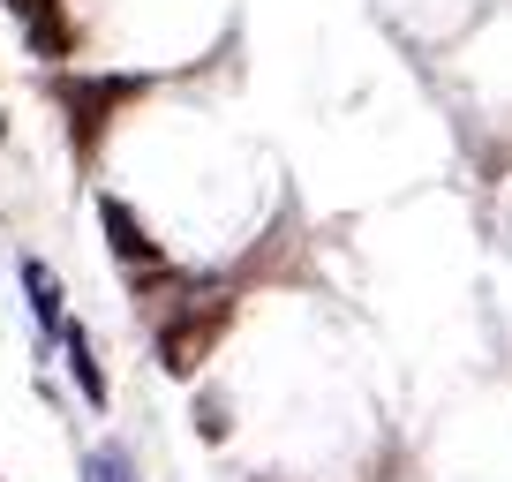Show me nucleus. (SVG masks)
<instances>
[{
	"instance_id": "6",
	"label": "nucleus",
	"mask_w": 512,
	"mask_h": 482,
	"mask_svg": "<svg viewBox=\"0 0 512 482\" xmlns=\"http://www.w3.org/2000/svg\"><path fill=\"white\" fill-rule=\"evenodd\" d=\"M23 294H31V317L46 324V332H61V279H53L38 257H23Z\"/></svg>"
},
{
	"instance_id": "8",
	"label": "nucleus",
	"mask_w": 512,
	"mask_h": 482,
	"mask_svg": "<svg viewBox=\"0 0 512 482\" xmlns=\"http://www.w3.org/2000/svg\"><path fill=\"white\" fill-rule=\"evenodd\" d=\"M196 430H204V445H219V437L234 430V415H226L219 392H204V400H196Z\"/></svg>"
},
{
	"instance_id": "1",
	"label": "nucleus",
	"mask_w": 512,
	"mask_h": 482,
	"mask_svg": "<svg viewBox=\"0 0 512 482\" xmlns=\"http://www.w3.org/2000/svg\"><path fill=\"white\" fill-rule=\"evenodd\" d=\"M144 91H151V76H53V98L68 113V144H76L83 166L98 159V136L113 129V113L136 106Z\"/></svg>"
},
{
	"instance_id": "3",
	"label": "nucleus",
	"mask_w": 512,
	"mask_h": 482,
	"mask_svg": "<svg viewBox=\"0 0 512 482\" xmlns=\"http://www.w3.org/2000/svg\"><path fill=\"white\" fill-rule=\"evenodd\" d=\"M98 226H106V249H113V264H121L128 279H136V272H159V264H166V249L151 241V226L136 219L121 196H98Z\"/></svg>"
},
{
	"instance_id": "5",
	"label": "nucleus",
	"mask_w": 512,
	"mask_h": 482,
	"mask_svg": "<svg viewBox=\"0 0 512 482\" xmlns=\"http://www.w3.org/2000/svg\"><path fill=\"white\" fill-rule=\"evenodd\" d=\"M23 38H31V53H38V61H68V53H76V23H68L61 8L31 16V23H23Z\"/></svg>"
},
{
	"instance_id": "9",
	"label": "nucleus",
	"mask_w": 512,
	"mask_h": 482,
	"mask_svg": "<svg viewBox=\"0 0 512 482\" xmlns=\"http://www.w3.org/2000/svg\"><path fill=\"white\" fill-rule=\"evenodd\" d=\"M8 8H16V16L31 23V16H46V8H61V0H8Z\"/></svg>"
},
{
	"instance_id": "4",
	"label": "nucleus",
	"mask_w": 512,
	"mask_h": 482,
	"mask_svg": "<svg viewBox=\"0 0 512 482\" xmlns=\"http://www.w3.org/2000/svg\"><path fill=\"white\" fill-rule=\"evenodd\" d=\"M61 347H68V377H76L83 407H106V370H98V354H91V332H83V324H61Z\"/></svg>"
},
{
	"instance_id": "2",
	"label": "nucleus",
	"mask_w": 512,
	"mask_h": 482,
	"mask_svg": "<svg viewBox=\"0 0 512 482\" xmlns=\"http://www.w3.org/2000/svg\"><path fill=\"white\" fill-rule=\"evenodd\" d=\"M226 324H234V294H189V302L159 324V370L196 377L211 362V347L226 339Z\"/></svg>"
},
{
	"instance_id": "7",
	"label": "nucleus",
	"mask_w": 512,
	"mask_h": 482,
	"mask_svg": "<svg viewBox=\"0 0 512 482\" xmlns=\"http://www.w3.org/2000/svg\"><path fill=\"white\" fill-rule=\"evenodd\" d=\"M83 482H144V475H136L128 445H98V452H83Z\"/></svg>"
}]
</instances>
